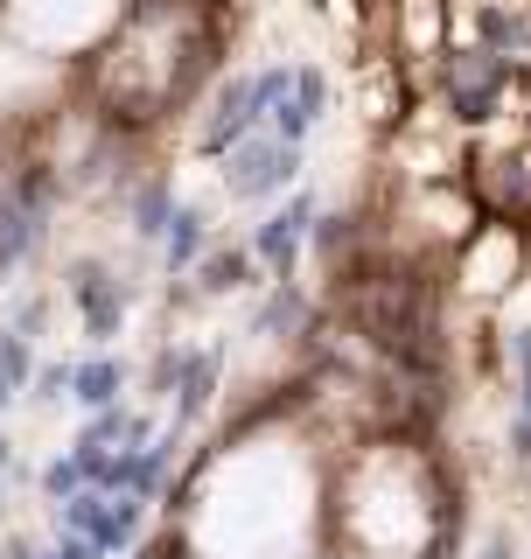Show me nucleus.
Segmentation results:
<instances>
[{
    "mask_svg": "<svg viewBox=\"0 0 531 559\" xmlns=\"http://www.w3.org/2000/svg\"><path fill=\"white\" fill-rule=\"evenodd\" d=\"M343 524L350 538L370 552V559H420L434 538V497H427V476H420L413 454L385 448L350 476V497H343Z\"/></svg>",
    "mask_w": 531,
    "mask_h": 559,
    "instance_id": "f03ea898",
    "label": "nucleus"
},
{
    "mask_svg": "<svg viewBox=\"0 0 531 559\" xmlns=\"http://www.w3.org/2000/svg\"><path fill=\"white\" fill-rule=\"evenodd\" d=\"M315 524V468L287 441L224 454L197 503V546L210 559H287Z\"/></svg>",
    "mask_w": 531,
    "mask_h": 559,
    "instance_id": "f257e3e1",
    "label": "nucleus"
}]
</instances>
